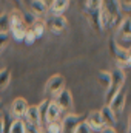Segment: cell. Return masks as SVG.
I'll use <instances>...</instances> for the list:
<instances>
[{
	"label": "cell",
	"mask_w": 131,
	"mask_h": 133,
	"mask_svg": "<svg viewBox=\"0 0 131 133\" xmlns=\"http://www.w3.org/2000/svg\"><path fill=\"white\" fill-rule=\"evenodd\" d=\"M11 82V70L9 68H2L0 70V93L8 88Z\"/></svg>",
	"instance_id": "44dd1931"
},
{
	"label": "cell",
	"mask_w": 131,
	"mask_h": 133,
	"mask_svg": "<svg viewBox=\"0 0 131 133\" xmlns=\"http://www.w3.org/2000/svg\"><path fill=\"white\" fill-rule=\"evenodd\" d=\"M23 130H25V133H43L42 127L31 125V124H26V122H23Z\"/></svg>",
	"instance_id": "83f0119b"
},
{
	"label": "cell",
	"mask_w": 131,
	"mask_h": 133,
	"mask_svg": "<svg viewBox=\"0 0 131 133\" xmlns=\"http://www.w3.org/2000/svg\"><path fill=\"white\" fill-rule=\"evenodd\" d=\"M68 6H69L68 0H53L48 3V11H51L53 16H63Z\"/></svg>",
	"instance_id": "2e32d148"
},
{
	"label": "cell",
	"mask_w": 131,
	"mask_h": 133,
	"mask_svg": "<svg viewBox=\"0 0 131 133\" xmlns=\"http://www.w3.org/2000/svg\"><path fill=\"white\" fill-rule=\"evenodd\" d=\"M30 30L33 31L35 40H37V39H40V37L45 34V31H46V23H45V19H37V20L34 22V25L30 28Z\"/></svg>",
	"instance_id": "d6986e66"
},
{
	"label": "cell",
	"mask_w": 131,
	"mask_h": 133,
	"mask_svg": "<svg viewBox=\"0 0 131 133\" xmlns=\"http://www.w3.org/2000/svg\"><path fill=\"white\" fill-rule=\"evenodd\" d=\"M85 122H86V125L91 129V132H100L103 127H105V122H103V118H102V115H100V111L96 110V111H91L88 116H86V119H85Z\"/></svg>",
	"instance_id": "30bf717a"
},
{
	"label": "cell",
	"mask_w": 131,
	"mask_h": 133,
	"mask_svg": "<svg viewBox=\"0 0 131 133\" xmlns=\"http://www.w3.org/2000/svg\"><path fill=\"white\" fill-rule=\"evenodd\" d=\"M99 111H100V115H102V118H103L105 127H114V125H116V122H117V116H116V113L111 110L110 105H103L102 110H99Z\"/></svg>",
	"instance_id": "e0dca14e"
},
{
	"label": "cell",
	"mask_w": 131,
	"mask_h": 133,
	"mask_svg": "<svg viewBox=\"0 0 131 133\" xmlns=\"http://www.w3.org/2000/svg\"><path fill=\"white\" fill-rule=\"evenodd\" d=\"M9 16L8 12L0 14V33H9Z\"/></svg>",
	"instance_id": "cb8c5ba5"
},
{
	"label": "cell",
	"mask_w": 131,
	"mask_h": 133,
	"mask_svg": "<svg viewBox=\"0 0 131 133\" xmlns=\"http://www.w3.org/2000/svg\"><path fill=\"white\" fill-rule=\"evenodd\" d=\"M125 81H127V74L123 71V68H116L114 71H111V85L110 88L105 91V102L106 105L113 101V98L123 90V85H125Z\"/></svg>",
	"instance_id": "7a4b0ae2"
},
{
	"label": "cell",
	"mask_w": 131,
	"mask_h": 133,
	"mask_svg": "<svg viewBox=\"0 0 131 133\" xmlns=\"http://www.w3.org/2000/svg\"><path fill=\"white\" fill-rule=\"evenodd\" d=\"M22 11V19H23V25L26 26V30H30L31 26L34 25V22L37 20V17L35 16H33L28 9H20Z\"/></svg>",
	"instance_id": "7402d4cb"
},
{
	"label": "cell",
	"mask_w": 131,
	"mask_h": 133,
	"mask_svg": "<svg viewBox=\"0 0 131 133\" xmlns=\"http://www.w3.org/2000/svg\"><path fill=\"white\" fill-rule=\"evenodd\" d=\"M74 133H93V132H91V129L86 125V122L83 121V122H80V124L77 125V129H76Z\"/></svg>",
	"instance_id": "f1b7e54d"
},
{
	"label": "cell",
	"mask_w": 131,
	"mask_h": 133,
	"mask_svg": "<svg viewBox=\"0 0 131 133\" xmlns=\"http://www.w3.org/2000/svg\"><path fill=\"white\" fill-rule=\"evenodd\" d=\"M0 133H5V119L0 116Z\"/></svg>",
	"instance_id": "1f68e13d"
},
{
	"label": "cell",
	"mask_w": 131,
	"mask_h": 133,
	"mask_svg": "<svg viewBox=\"0 0 131 133\" xmlns=\"http://www.w3.org/2000/svg\"><path fill=\"white\" fill-rule=\"evenodd\" d=\"M8 133H25L23 130V121H12L9 125Z\"/></svg>",
	"instance_id": "484cf974"
},
{
	"label": "cell",
	"mask_w": 131,
	"mask_h": 133,
	"mask_svg": "<svg viewBox=\"0 0 131 133\" xmlns=\"http://www.w3.org/2000/svg\"><path fill=\"white\" fill-rule=\"evenodd\" d=\"M97 82H99V85L106 91L110 88V85H111V73L105 71V70L97 71Z\"/></svg>",
	"instance_id": "ac0fdd59"
},
{
	"label": "cell",
	"mask_w": 131,
	"mask_h": 133,
	"mask_svg": "<svg viewBox=\"0 0 131 133\" xmlns=\"http://www.w3.org/2000/svg\"><path fill=\"white\" fill-rule=\"evenodd\" d=\"M117 30H119V36L122 37V42H128V43H131V19L123 17L122 22L119 23Z\"/></svg>",
	"instance_id": "9a60e30c"
},
{
	"label": "cell",
	"mask_w": 131,
	"mask_h": 133,
	"mask_svg": "<svg viewBox=\"0 0 131 133\" xmlns=\"http://www.w3.org/2000/svg\"><path fill=\"white\" fill-rule=\"evenodd\" d=\"M103 8L108 14V19H110V26L114 28V26H119V23L122 22L123 16L120 12V8H119V2L117 0H110V2H103Z\"/></svg>",
	"instance_id": "3957f363"
},
{
	"label": "cell",
	"mask_w": 131,
	"mask_h": 133,
	"mask_svg": "<svg viewBox=\"0 0 131 133\" xmlns=\"http://www.w3.org/2000/svg\"><path fill=\"white\" fill-rule=\"evenodd\" d=\"M119 8H120V12L125 14V17L131 19V0L130 2H127V0L119 2Z\"/></svg>",
	"instance_id": "d4e9b609"
},
{
	"label": "cell",
	"mask_w": 131,
	"mask_h": 133,
	"mask_svg": "<svg viewBox=\"0 0 131 133\" xmlns=\"http://www.w3.org/2000/svg\"><path fill=\"white\" fill-rule=\"evenodd\" d=\"M26 28L25 25H19V26H12L9 30V34H11V39H14L16 42H23L25 36H26Z\"/></svg>",
	"instance_id": "ffe728a7"
},
{
	"label": "cell",
	"mask_w": 131,
	"mask_h": 133,
	"mask_svg": "<svg viewBox=\"0 0 131 133\" xmlns=\"http://www.w3.org/2000/svg\"><path fill=\"white\" fill-rule=\"evenodd\" d=\"M45 23H46V30H49L53 34H60L62 31H65L68 25L65 16H49L45 19Z\"/></svg>",
	"instance_id": "8992f818"
},
{
	"label": "cell",
	"mask_w": 131,
	"mask_h": 133,
	"mask_svg": "<svg viewBox=\"0 0 131 133\" xmlns=\"http://www.w3.org/2000/svg\"><path fill=\"white\" fill-rule=\"evenodd\" d=\"M110 50H111V53H113V56H114V59H116L119 68L127 66L128 59H130V51H128L127 48L120 46L116 39H111V40H110Z\"/></svg>",
	"instance_id": "5b68a950"
},
{
	"label": "cell",
	"mask_w": 131,
	"mask_h": 133,
	"mask_svg": "<svg viewBox=\"0 0 131 133\" xmlns=\"http://www.w3.org/2000/svg\"><path fill=\"white\" fill-rule=\"evenodd\" d=\"M28 102L26 99H23V98H16V99L12 101V104H11V116L14 118V121H22L23 118H25V115H26V110H28Z\"/></svg>",
	"instance_id": "ba28073f"
},
{
	"label": "cell",
	"mask_w": 131,
	"mask_h": 133,
	"mask_svg": "<svg viewBox=\"0 0 131 133\" xmlns=\"http://www.w3.org/2000/svg\"><path fill=\"white\" fill-rule=\"evenodd\" d=\"M43 133H62V124L60 121H54L49 122L43 127Z\"/></svg>",
	"instance_id": "603a6c76"
},
{
	"label": "cell",
	"mask_w": 131,
	"mask_h": 133,
	"mask_svg": "<svg viewBox=\"0 0 131 133\" xmlns=\"http://www.w3.org/2000/svg\"><path fill=\"white\" fill-rule=\"evenodd\" d=\"M100 9H102V0H86L83 2V6H82L86 22L96 33L103 31L102 23H100Z\"/></svg>",
	"instance_id": "6da1fadb"
},
{
	"label": "cell",
	"mask_w": 131,
	"mask_h": 133,
	"mask_svg": "<svg viewBox=\"0 0 131 133\" xmlns=\"http://www.w3.org/2000/svg\"><path fill=\"white\" fill-rule=\"evenodd\" d=\"M62 90H65V77H63L62 74H53V76L46 81L45 93L54 99Z\"/></svg>",
	"instance_id": "277c9868"
},
{
	"label": "cell",
	"mask_w": 131,
	"mask_h": 133,
	"mask_svg": "<svg viewBox=\"0 0 131 133\" xmlns=\"http://www.w3.org/2000/svg\"><path fill=\"white\" fill-rule=\"evenodd\" d=\"M99 133H117V132L114 130V127H103Z\"/></svg>",
	"instance_id": "4dcf8cb0"
},
{
	"label": "cell",
	"mask_w": 131,
	"mask_h": 133,
	"mask_svg": "<svg viewBox=\"0 0 131 133\" xmlns=\"http://www.w3.org/2000/svg\"><path fill=\"white\" fill-rule=\"evenodd\" d=\"M53 102L60 108V111H71L72 110V105H74V102H72V96H71V91L65 88V90H62L54 99Z\"/></svg>",
	"instance_id": "9c48e42d"
},
{
	"label": "cell",
	"mask_w": 131,
	"mask_h": 133,
	"mask_svg": "<svg viewBox=\"0 0 131 133\" xmlns=\"http://www.w3.org/2000/svg\"><path fill=\"white\" fill-rule=\"evenodd\" d=\"M9 42H11V34L9 33H0V53L8 46Z\"/></svg>",
	"instance_id": "4316f807"
},
{
	"label": "cell",
	"mask_w": 131,
	"mask_h": 133,
	"mask_svg": "<svg viewBox=\"0 0 131 133\" xmlns=\"http://www.w3.org/2000/svg\"><path fill=\"white\" fill-rule=\"evenodd\" d=\"M23 42H25L26 45H33L34 42H35V37H34V34H33V31H31V30H28V31H26V36H25Z\"/></svg>",
	"instance_id": "f546056e"
},
{
	"label": "cell",
	"mask_w": 131,
	"mask_h": 133,
	"mask_svg": "<svg viewBox=\"0 0 131 133\" xmlns=\"http://www.w3.org/2000/svg\"><path fill=\"white\" fill-rule=\"evenodd\" d=\"M60 108L51 101L49 102V105H48V108H46V113H45V118H43V121H42V129L46 125V124H49V122H54V121H59V118H60Z\"/></svg>",
	"instance_id": "7c38bea8"
},
{
	"label": "cell",
	"mask_w": 131,
	"mask_h": 133,
	"mask_svg": "<svg viewBox=\"0 0 131 133\" xmlns=\"http://www.w3.org/2000/svg\"><path fill=\"white\" fill-rule=\"evenodd\" d=\"M83 121H85L83 116L76 115V113H68L65 118L60 121V124H62V133H74L76 129H77V125L80 122H83Z\"/></svg>",
	"instance_id": "52a82bcc"
},
{
	"label": "cell",
	"mask_w": 131,
	"mask_h": 133,
	"mask_svg": "<svg viewBox=\"0 0 131 133\" xmlns=\"http://www.w3.org/2000/svg\"><path fill=\"white\" fill-rule=\"evenodd\" d=\"M127 133H131V115L128 118V124H127Z\"/></svg>",
	"instance_id": "d6a6232c"
},
{
	"label": "cell",
	"mask_w": 131,
	"mask_h": 133,
	"mask_svg": "<svg viewBox=\"0 0 131 133\" xmlns=\"http://www.w3.org/2000/svg\"><path fill=\"white\" fill-rule=\"evenodd\" d=\"M125 104H127V91L125 90H122V91H119L113 101L108 104L110 107H111V110L117 115V113H122L123 111V108H125Z\"/></svg>",
	"instance_id": "5bb4252c"
},
{
	"label": "cell",
	"mask_w": 131,
	"mask_h": 133,
	"mask_svg": "<svg viewBox=\"0 0 131 133\" xmlns=\"http://www.w3.org/2000/svg\"><path fill=\"white\" fill-rule=\"evenodd\" d=\"M26 5H28V11L37 19H43V16L48 12V3L43 0H31Z\"/></svg>",
	"instance_id": "8fae6325"
},
{
	"label": "cell",
	"mask_w": 131,
	"mask_h": 133,
	"mask_svg": "<svg viewBox=\"0 0 131 133\" xmlns=\"http://www.w3.org/2000/svg\"><path fill=\"white\" fill-rule=\"evenodd\" d=\"M22 121L26 122V124H31V125L42 127V119H40V113H39L37 105H30V107H28L26 115H25V118H23Z\"/></svg>",
	"instance_id": "4fadbf2b"
},
{
	"label": "cell",
	"mask_w": 131,
	"mask_h": 133,
	"mask_svg": "<svg viewBox=\"0 0 131 133\" xmlns=\"http://www.w3.org/2000/svg\"><path fill=\"white\" fill-rule=\"evenodd\" d=\"M128 51H130V54H131V45H130V48H128Z\"/></svg>",
	"instance_id": "836d02e7"
}]
</instances>
